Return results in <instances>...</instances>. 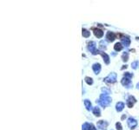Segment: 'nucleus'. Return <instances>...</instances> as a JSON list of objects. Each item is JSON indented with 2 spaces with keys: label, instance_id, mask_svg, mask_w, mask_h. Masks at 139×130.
Masks as SVG:
<instances>
[{
  "label": "nucleus",
  "instance_id": "obj_1",
  "mask_svg": "<svg viewBox=\"0 0 139 130\" xmlns=\"http://www.w3.org/2000/svg\"><path fill=\"white\" fill-rule=\"evenodd\" d=\"M98 103L102 107H107L111 103V98L109 96V95H105V94H102L100 98H99Z\"/></svg>",
  "mask_w": 139,
  "mask_h": 130
},
{
  "label": "nucleus",
  "instance_id": "obj_2",
  "mask_svg": "<svg viewBox=\"0 0 139 130\" xmlns=\"http://www.w3.org/2000/svg\"><path fill=\"white\" fill-rule=\"evenodd\" d=\"M104 81H105L106 83H114L116 81V73H111V74H110L108 76H106V77L104 78Z\"/></svg>",
  "mask_w": 139,
  "mask_h": 130
},
{
  "label": "nucleus",
  "instance_id": "obj_3",
  "mask_svg": "<svg viewBox=\"0 0 139 130\" xmlns=\"http://www.w3.org/2000/svg\"><path fill=\"white\" fill-rule=\"evenodd\" d=\"M88 49L93 55H96V54L99 53V50H96V43H95V42H91V43H89Z\"/></svg>",
  "mask_w": 139,
  "mask_h": 130
},
{
  "label": "nucleus",
  "instance_id": "obj_4",
  "mask_svg": "<svg viewBox=\"0 0 139 130\" xmlns=\"http://www.w3.org/2000/svg\"><path fill=\"white\" fill-rule=\"evenodd\" d=\"M127 123H128V126H129L130 128H135L137 125V121L135 120L134 118H132V117H130V118L128 119Z\"/></svg>",
  "mask_w": 139,
  "mask_h": 130
},
{
  "label": "nucleus",
  "instance_id": "obj_5",
  "mask_svg": "<svg viewBox=\"0 0 139 130\" xmlns=\"http://www.w3.org/2000/svg\"><path fill=\"white\" fill-rule=\"evenodd\" d=\"M122 84L124 86H125L126 88H129V86L131 85V80L129 79V78H127V77H124L122 79Z\"/></svg>",
  "mask_w": 139,
  "mask_h": 130
},
{
  "label": "nucleus",
  "instance_id": "obj_6",
  "mask_svg": "<svg viewBox=\"0 0 139 130\" xmlns=\"http://www.w3.org/2000/svg\"><path fill=\"white\" fill-rule=\"evenodd\" d=\"M135 102H136L135 97L134 96H132V95H130V96L128 98V100H127V106H128L129 108H132Z\"/></svg>",
  "mask_w": 139,
  "mask_h": 130
},
{
  "label": "nucleus",
  "instance_id": "obj_7",
  "mask_svg": "<svg viewBox=\"0 0 139 130\" xmlns=\"http://www.w3.org/2000/svg\"><path fill=\"white\" fill-rule=\"evenodd\" d=\"M92 70H93L94 73L95 74H99V72L101 71V65L99 64V63H94L92 65Z\"/></svg>",
  "mask_w": 139,
  "mask_h": 130
},
{
  "label": "nucleus",
  "instance_id": "obj_8",
  "mask_svg": "<svg viewBox=\"0 0 139 130\" xmlns=\"http://www.w3.org/2000/svg\"><path fill=\"white\" fill-rule=\"evenodd\" d=\"M108 126V122L107 121H99L97 122V127L100 129H105Z\"/></svg>",
  "mask_w": 139,
  "mask_h": 130
},
{
  "label": "nucleus",
  "instance_id": "obj_9",
  "mask_svg": "<svg viewBox=\"0 0 139 130\" xmlns=\"http://www.w3.org/2000/svg\"><path fill=\"white\" fill-rule=\"evenodd\" d=\"M106 38H107V40L110 41V42H113V41L115 40V38H116V35H115L113 32L109 31V32H107V34H106Z\"/></svg>",
  "mask_w": 139,
  "mask_h": 130
},
{
  "label": "nucleus",
  "instance_id": "obj_10",
  "mask_svg": "<svg viewBox=\"0 0 139 130\" xmlns=\"http://www.w3.org/2000/svg\"><path fill=\"white\" fill-rule=\"evenodd\" d=\"M94 34H95V36H96V37L100 38L104 36V31L102 30H100V29H94Z\"/></svg>",
  "mask_w": 139,
  "mask_h": 130
},
{
  "label": "nucleus",
  "instance_id": "obj_11",
  "mask_svg": "<svg viewBox=\"0 0 139 130\" xmlns=\"http://www.w3.org/2000/svg\"><path fill=\"white\" fill-rule=\"evenodd\" d=\"M99 54H101L102 56H103V58H104V61L105 62V63L106 64H109L110 63V56L108 55H107L106 53L104 52H102V51H99Z\"/></svg>",
  "mask_w": 139,
  "mask_h": 130
},
{
  "label": "nucleus",
  "instance_id": "obj_12",
  "mask_svg": "<svg viewBox=\"0 0 139 130\" xmlns=\"http://www.w3.org/2000/svg\"><path fill=\"white\" fill-rule=\"evenodd\" d=\"M124 108V103L122 102H119L116 103V109L117 112H121L122 110Z\"/></svg>",
  "mask_w": 139,
  "mask_h": 130
},
{
  "label": "nucleus",
  "instance_id": "obj_13",
  "mask_svg": "<svg viewBox=\"0 0 139 130\" xmlns=\"http://www.w3.org/2000/svg\"><path fill=\"white\" fill-rule=\"evenodd\" d=\"M122 41V43L124 45V46H126V47H128L129 44H130V40H129V37H123L121 39Z\"/></svg>",
  "mask_w": 139,
  "mask_h": 130
},
{
  "label": "nucleus",
  "instance_id": "obj_14",
  "mask_svg": "<svg viewBox=\"0 0 139 130\" xmlns=\"http://www.w3.org/2000/svg\"><path fill=\"white\" fill-rule=\"evenodd\" d=\"M123 48H124V45L122 44L121 43H116V44L114 45V50L116 51H120V50H123Z\"/></svg>",
  "mask_w": 139,
  "mask_h": 130
},
{
  "label": "nucleus",
  "instance_id": "obj_15",
  "mask_svg": "<svg viewBox=\"0 0 139 130\" xmlns=\"http://www.w3.org/2000/svg\"><path fill=\"white\" fill-rule=\"evenodd\" d=\"M84 105H85V108L87 110H91V108H92L91 102L89 100H84Z\"/></svg>",
  "mask_w": 139,
  "mask_h": 130
},
{
  "label": "nucleus",
  "instance_id": "obj_16",
  "mask_svg": "<svg viewBox=\"0 0 139 130\" xmlns=\"http://www.w3.org/2000/svg\"><path fill=\"white\" fill-rule=\"evenodd\" d=\"M93 114L96 115V116H100V115H101V112H100L99 108H97V107L94 108H93Z\"/></svg>",
  "mask_w": 139,
  "mask_h": 130
},
{
  "label": "nucleus",
  "instance_id": "obj_17",
  "mask_svg": "<svg viewBox=\"0 0 139 130\" xmlns=\"http://www.w3.org/2000/svg\"><path fill=\"white\" fill-rule=\"evenodd\" d=\"M91 124H90V123H87V122H85L84 124L83 125V129L82 130H90V128H91Z\"/></svg>",
  "mask_w": 139,
  "mask_h": 130
},
{
  "label": "nucleus",
  "instance_id": "obj_18",
  "mask_svg": "<svg viewBox=\"0 0 139 130\" xmlns=\"http://www.w3.org/2000/svg\"><path fill=\"white\" fill-rule=\"evenodd\" d=\"M83 36L84 37H89L90 36H91V33H90V31L87 30H85V29H83Z\"/></svg>",
  "mask_w": 139,
  "mask_h": 130
},
{
  "label": "nucleus",
  "instance_id": "obj_19",
  "mask_svg": "<svg viewBox=\"0 0 139 130\" xmlns=\"http://www.w3.org/2000/svg\"><path fill=\"white\" fill-rule=\"evenodd\" d=\"M85 83H87V84H89V85H91L92 83H93V80H92V78L91 77H85Z\"/></svg>",
  "mask_w": 139,
  "mask_h": 130
},
{
  "label": "nucleus",
  "instance_id": "obj_20",
  "mask_svg": "<svg viewBox=\"0 0 139 130\" xmlns=\"http://www.w3.org/2000/svg\"><path fill=\"white\" fill-rule=\"evenodd\" d=\"M128 58H129L128 53L124 52V54H123V56H122V59H123V61H124V62H127V61H128Z\"/></svg>",
  "mask_w": 139,
  "mask_h": 130
},
{
  "label": "nucleus",
  "instance_id": "obj_21",
  "mask_svg": "<svg viewBox=\"0 0 139 130\" xmlns=\"http://www.w3.org/2000/svg\"><path fill=\"white\" fill-rule=\"evenodd\" d=\"M99 44H100V49L101 50H105L106 49V43L104 41H101Z\"/></svg>",
  "mask_w": 139,
  "mask_h": 130
},
{
  "label": "nucleus",
  "instance_id": "obj_22",
  "mask_svg": "<svg viewBox=\"0 0 139 130\" xmlns=\"http://www.w3.org/2000/svg\"><path fill=\"white\" fill-rule=\"evenodd\" d=\"M139 65V62L138 61H135V62H133L132 63V64H131V67H132V69H134V70H136L137 68V66Z\"/></svg>",
  "mask_w": 139,
  "mask_h": 130
},
{
  "label": "nucleus",
  "instance_id": "obj_23",
  "mask_svg": "<svg viewBox=\"0 0 139 130\" xmlns=\"http://www.w3.org/2000/svg\"><path fill=\"white\" fill-rule=\"evenodd\" d=\"M132 76H133V75H132V74H130L129 72H126L125 74H124V77H127V78H129V79H131Z\"/></svg>",
  "mask_w": 139,
  "mask_h": 130
},
{
  "label": "nucleus",
  "instance_id": "obj_24",
  "mask_svg": "<svg viewBox=\"0 0 139 130\" xmlns=\"http://www.w3.org/2000/svg\"><path fill=\"white\" fill-rule=\"evenodd\" d=\"M116 128H117V130H122V125H121V123L120 122L116 123Z\"/></svg>",
  "mask_w": 139,
  "mask_h": 130
},
{
  "label": "nucleus",
  "instance_id": "obj_25",
  "mask_svg": "<svg viewBox=\"0 0 139 130\" xmlns=\"http://www.w3.org/2000/svg\"><path fill=\"white\" fill-rule=\"evenodd\" d=\"M90 130H96V128H95V127H94V126L92 125V124H91V128H90Z\"/></svg>",
  "mask_w": 139,
  "mask_h": 130
}]
</instances>
